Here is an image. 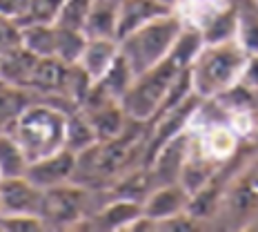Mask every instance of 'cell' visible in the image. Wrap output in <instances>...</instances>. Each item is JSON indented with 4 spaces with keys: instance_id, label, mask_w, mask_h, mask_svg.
I'll list each match as a JSON object with an SVG mask.
<instances>
[{
    "instance_id": "27",
    "label": "cell",
    "mask_w": 258,
    "mask_h": 232,
    "mask_svg": "<svg viewBox=\"0 0 258 232\" xmlns=\"http://www.w3.org/2000/svg\"><path fill=\"white\" fill-rule=\"evenodd\" d=\"M198 225H201V221L196 217H191V214L185 210V212H178V214H174V217L158 221V223H156V230H196Z\"/></svg>"
},
{
    "instance_id": "18",
    "label": "cell",
    "mask_w": 258,
    "mask_h": 232,
    "mask_svg": "<svg viewBox=\"0 0 258 232\" xmlns=\"http://www.w3.org/2000/svg\"><path fill=\"white\" fill-rule=\"evenodd\" d=\"M227 5V0H176L171 5V9L185 25H194L198 29H203Z\"/></svg>"
},
{
    "instance_id": "29",
    "label": "cell",
    "mask_w": 258,
    "mask_h": 232,
    "mask_svg": "<svg viewBox=\"0 0 258 232\" xmlns=\"http://www.w3.org/2000/svg\"><path fill=\"white\" fill-rule=\"evenodd\" d=\"M254 96H256V105H258V89H254Z\"/></svg>"
},
{
    "instance_id": "26",
    "label": "cell",
    "mask_w": 258,
    "mask_h": 232,
    "mask_svg": "<svg viewBox=\"0 0 258 232\" xmlns=\"http://www.w3.org/2000/svg\"><path fill=\"white\" fill-rule=\"evenodd\" d=\"M31 0H0V16L14 23H23L29 14Z\"/></svg>"
},
{
    "instance_id": "13",
    "label": "cell",
    "mask_w": 258,
    "mask_h": 232,
    "mask_svg": "<svg viewBox=\"0 0 258 232\" xmlns=\"http://www.w3.org/2000/svg\"><path fill=\"white\" fill-rule=\"evenodd\" d=\"M116 56H118V40L87 38V45H85V52H83V56H80L78 65L96 83V80L111 67V63L116 61Z\"/></svg>"
},
{
    "instance_id": "21",
    "label": "cell",
    "mask_w": 258,
    "mask_h": 232,
    "mask_svg": "<svg viewBox=\"0 0 258 232\" xmlns=\"http://www.w3.org/2000/svg\"><path fill=\"white\" fill-rule=\"evenodd\" d=\"M85 45H87V36L80 29H69V27L56 25V52H53V56L58 61L76 65L85 52Z\"/></svg>"
},
{
    "instance_id": "10",
    "label": "cell",
    "mask_w": 258,
    "mask_h": 232,
    "mask_svg": "<svg viewBox=\"0 0 258 232\" xmlns=\"http://www.w3.org/2000/svg\"><path fill=\"white\" fill-rule=\"evenodd\" d=\"M191 194L180 185L178 181L169 183H158L152 192L145 197L143 201V214H147L149 219H154L156 223L167 217H174L178 212H185L187 203H189Z\"/></svg>"
},
{
    "instance_id": "2",
    "label": "cell",
    "mask_w": 258,
    "mask_h": 232,
    "mask_svg": "<svg viewBox=\"0 0 258 232\" xmlns=\"http://www.w3.org/2000/svg\"><path fill=\"white\" fill-rule=\"evenodd\" d=\"M247 52L238 40L205 45L189 63L191 91L201 99H216L240 80Z\"/></svg>"
},
{
    "instance_id": "9",
    "label": "cell",
    "mask_w": 258,
    "mask_h": 232,
    "mask_svg": "<svg viewBox=\"0 0 258 232\" xmlns=\"http://www.w3.org/2000/svg\"><path fill=\"white\" fill-rule=\"evenodd\" d=\"M171 3L167 0H120L118 3V23H116V40L132 31L141 29L143 25L152 23L160 16L171 14Z\"/></svg>"
},
{
    "instance_id": "24",
    "label": "cell",
    "mask_w": 258,
    "mask_h": 232,
    "mask_svg": "<svg viewBox=\"0 0 258 232\" xmlns=\"http://www.w3.org/2000/svg\"><path fill=\"white\" fill-rule=\"evenodd\" d=\"M236 40L245 47L247 54L258 52V9L256 14L238 12V34H236Z\"/></svg>"
},
{
    "instance_id": "3",
    "label": "cell",
    "mask_w": 258,
    "mask_h": 232,
    "mask_svg": "<svg viewBox=\"0 0 258 232\" xmlns=\"http://www.w3.org/2000/svg\"><path fill=\"white\" fill-rule=\"evenodd\" d=\"M182 25L185 23L174 12L167 16H160L152 23L143 25L141 29L122 36L118 40V52L125 56L132 72L138 76V74L152 69L154 65H158L160 61H165L169 56Z\"/></svg>"
},
{
    "instance_id": "25",
    "label": "cell",
    "mask_w": 258,
    "mask_h": 232,
    "mask_svg": "<svg viewBox=\"0 0 258 232\" xmlns=\"http://www.w3.org/2000/svg\"><path fill=\"white\" fill-rule=\"evenodd\" d=\"M0 230H45V223L38 214L0 212Z\"/></svg>"
},
{
    "instance_id": "12",
    "label": "cell",
    "mask_w": 258,
    "mask_h": 232,
    "mask_svg": "<svg viewBox=\"0 0 258 232\" xmlns=\"http://www.w3.org/2000/svg\"><path fill=\"white\" fill-rule=\"evenodd\" d=\"M83 112L89 116L98 141H111V138H116L129 123V116L125 114V110H122V105L118 101H109V103L96 105V107H85Z\"/></svg>"
},
{
    "instance_id": "8",
    "label": "cell",
    "mask_w": 258,
    "mask_h": 232,
    "mask_svg": "<svg viewBox=\"0 0 258 232\" xmlns=\"http://www.w3.org/2000/svg\"><path fill=\"white\" fill-rule=\"evenodd\" d=\"M143 214V203L132 201V199H111L107 206H103L96 212H89L87 217L78 223V228L89 230H129ZM76 228V230H78Z\"/></svg>"
},
{
    "instance_id": "5",
    "label": "cell",
    "mask_w": 258,
    "mask_h": 232,
    "mask_svg": "<svg viewBox=\"0 0 258 232\" xmlns=\"http://www.w3.org/2000/svg\"><path fill=\"white\" fill-rule=\"evenodd\" d=\"M91 192L80 183L67 181L42 190V201L38 217L45 228L56 230H76L78 223L89 214Z\"/></svg>"
},
{
    "instance_id": "14",
    "label": "cell",
    "mask_w": 258,
    "mask_h": 232,
    "mask_svg": "<svg viewBox=\"0 0 258 232\" xmlns=\"http://www.w3.org/2000/svg\"><path fill=\"white\" fill-rule=\"evenodd\" d=\"M36 61L38 58L27 52L25 47H16V50L7 54H0V83L27 89V83H29Z\"/></svg>"
},
{
    "instance_id": "17",
    "label": "cell",
    "mask_w": 258,
    "mask_h": 232,
    "mask_svg": "<svg viewBox=\"0 0 258 232\" xmlns=\"http://www.w3.org/2000/svg\"><path fill=\"white\" fill-rule=\"evenodd\" d=\"M96 143H98V136H96L89 116L80 107L72 110L67 114V125H64V148L74 154H80Z\"/></svg>"
},
{
    "instance_id": "30",
    "label": "cell",
    "mask_w": 258,
    "mask_h": 232,
    "mask_svg": "<svg viewBox=\"0 0 258 232\" xmlns=\"http://www.w3.org/2000/svg\"><path fill=\"white\" fill-rule=\"evenodd\" d=\"M0 212H3V206H0Z\"/></svg>"
},
{
    "instance_id": "23",
    "label": "cell",
    "mask_w": 258,
    "mask_h": 232,
    "mask_svg": "<svg viewBox=\"0 0 258 232\" xmlns=\"http://www.w3.org/2000/svg\"><path fill=\"white\" fill-rule=\"evenodd\" d=\"M91 5H94V0H64L60 12H58V16H56V25L83 31Z\"/></svg>"
},
{
    "instance_id": "20",
    "label": "cell",
    "mask_w": 258,
    "mask_h": 232,
    "mask_svg": "<svg viewBox=\"0 0 258 232\" xmlns=\"http://www.w3.org/2000/svg\"><path fill=\"white\" fill-rule=\"evenodd\" d=\"M201 31H203V38H205V45L236 40V34H238V12H236L232 5H227Z\"/></svg>"
},
{
    "instance_id": "28",
    "label": "cell",
    "mask_w": 258,
    "mask_h": 232,
    "mask_svg": "<svg viewBox=\"0 0 258 232\" xmlns=\"http://www.w3.org/2000/svg\"><path fill=\"white\" fill-rule=\"evenodd\" d=\"M238 83L249 89H258V52L247 54L245 65H243V74H240Z\"/></svg>"
},
{
    "instance_id": "11",
    "label": "cell",
    "mask_w": 258,
    "mask_h": 232,
    "mask_svg": "<svg viewBox=\"0 0 258 232\" xmlns=\"http://www.w3.org/2000/svg\"><path fill=\"white\" fill-rule=\"evenodd\" d=\"M42 190L27 176H7L0 179V206L3 212H27L38 214Z\"/></svg>"
},
{
    "instance_id": "6",
    "label": "cell",
    "mask_w": 258,
    "mask_h": 232,
    "mask_svg": "<svg viewBox=\"0 0 258 232\" xmlns=\"http://www.w3.org/2000/svg\"><path fill=\"white\" fill-rule=\"evenodd\" d=\"M232 217L243 223L245 219L258 212V161L251 163L245 172H236L234 179L225 188L223 208Z\"/></svg>"
},
{
    "instance_id": "7",
    "label": "cell",
    "mask_w": 258,
    "mask_h": 232,
    "mask_svg": "<svg viewBox=\"0 0 258 232\" xmlns=\"http://www.w3.org/2000/svg\"><path fill=\"white\" fill-rule=\"evenodd\" d=\"M74 168H76V154L69 152L67 148H62L53 154H47V156H42V159L31 161V163L27 165L25 176L34 183V185H38L40 190H47V188L72 181Z\"/></svg>"
},
{
    "instance_id": "22",
    "label": "cell",
    "mask_w": 258,
    "mask_h": 232,
    "mask_svg": "<svg viewBox=\"0 0 258 232\" xmlns=\"http://www.w3.org/2000/svg\"><path fill=\"white\" fill-rule=\"evenodd\" d=\"M31 101V91L0 83V132H7L20 110Z\"/></svg>"
},
{
    "instance_id": "15",
    "label": "cell",
    "mask_w": 258,
    "mask_h": 232,
    "mask_svg": "<svg viewBox=\"0 0 258 232\" xmlns=\"http://www.w3.org/2000/svg\"><path fill=\"white\" fill-rule=\"evenodd\" d=\"M20 27V47L36 58L53 56L56 52V25L53 23H25Z\"/></svg>"
},
{
    "instance_id": "19",
    "label": "cell",
    "mask_w": 258,
    "mask_h": 232,
    "mask_svg": "<svg viewBox=\"0 0 258 232\" xmlns=\"http://www.w3.org/2000/svg\"><path fill=\"white\" fill-rule=\"evenodd\" d=\"M29 165V159L23 152L20 143L9 132H0V179L23 176Z\"/></svg>"
},
{
    "instance_id": "16",
    "label": "cell",
    "mask_w": 258,
    "mask_h": 232,
    "mask_svg": "<svg viewBox=\"0 0 258 232\" xmlns=\"http://www.w3.org/2000/svg\"><path fill=\"white\" fill-rule=\"evenodd\" d=\"M116 23H118V5L107 3V0H94L87 20H85L83 34L87 38L116 40Z\"/></svg>"
},
{
    "instance_id": "4",
    "label": "cell",
    "mask_w": 258,
    "mask_h": 232,
    "mask_svg": "<svg viewBox=\"0 0 258 232\" xmlns=\"http://www.w3.org/2000/svg\"><path fill=\"white\" fill-rule=\"evenodd\" d=\"M182 69L185 67H180L174 58L167 56L165 61L154 65L152 69L138 74L134 78L132 87L127 89V94L120 99L125 114L132 121H141L149 125V121L158 112V107L163 105L165 96L169 94L171 85H174V80L178 78V74Z\"/></svg>"
},
{
    "instance_id": "1",
    "label": "cell",
    "mask_w": 258,
    "mask_h": 232,
    "mask_svg": "<svg viewBox=\"0 0 258 232\" xmlns=\"http://www.w3.org/2000/svg\"><path fill=\"white\" fill-rule=\"evenodd\" d=\"M67 114V110L51 101H31L20 110L7 132L20 143L31 163L64 148Z\"/></svg>"
}]
</instances>
